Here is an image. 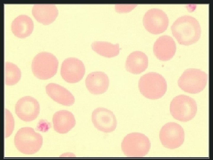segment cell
<instances>
[{
  "label": "cell",
  "mask_w": 213,
  "mask_h": 160,
  "mask_svg": "<svg viewBox=\"0 0 213 160\" xmlns=\"http://www.w3.org/2000/svg\"><path fill=\"white\" fill-rule=\"evenodd\" d=\"M171 28L173 36L181 45H189L194 44L201 36L199 22L190 15L179 17L173 23Z\"/></svg>",
  "instance_id": "cell-1"
},
{
  "label": "cell",
  "mask_w": 213,
  "mask_h": 160,
  "mask_svg": "<svg viewBox=\"0 0 213 160\" xmlns=\"http://www.w3.org/2000/svg\"><path fill=\"white\" fill-rule=\"evenodd\" d=\"M140 93L145 97L155 100L162 97L167 88V82L161 74L150 72L141 76L138 83Z\"/></svg>",
  "instance_id": "cell-2"
},
{
  "label": "cell",
  "mask_w": 213,
  "mask_h": 160,
  "mask_svg": "<svg viewBox=\"0 0 213 160\" xmlns=\"http://www.w3.org/2000/svg\"><path fill=\"white\" fill-rule=\"evenodd\" d=\"M43 137L28 127L20 129L14 137V144L20 152L26 154H33L38 151L43 144Z\"/></svg>",
  "instance_id": "cell-3"
},
{
  "label": "cell",
  "mask_w": 213,
  "mask_h": 160,
  "mask_svg": "<svg viewBox=\"0 0 213 160\" xmlns=\"http://www.w3.org/2000/svg\"><path fill=\"white\" fill-rule=\"evenodd\" d=\"M59 62L53 54L42 52L33 58L31 64L32 71L37 78L46 80L54 76L57 73Z\"/></svg>",
  "instance_id": "cell-4"
},
{
  "label": "cell",
  "mask_w": 213,
  "mask_h": 160,
  "mask_svg": "<svg viewBox=\"0 0 213 160\" xmlns=\"http://www.w3.org/2000/svg\"><path fill=\"white\" fill-rule=\"evenodd\" d=\"M151 148L149 138L145 135L133 132L127 135L121 143V149L129 157H142L146 155Z\"/></svg>",
  "instance_id": "cell-5"
},
{
  "label": "cell",
  "mask_w": 213,
  "mask_h": 160,
  "mask_svg": "<svg viewBox=\"0 0 213 160\" xmlns=\"http://www.w3.org/2000/svg\"><path fill=\"white\" fill-rule=\"evenodd\" d=\"M170 113L175 119L182 122L192 119L197 112L196 101L190 97L183 95L175 97L170 106Z\"/></svg>",
  "instance_id": "cell-6"
},
{
  "label": "cell",
  "mask_w": 213,
  "mask_h": 160,
  "mask_svg": "<svg viewBox=\"0 0 213 160\" xmlns=\"http://www.w3.org/2000/svg\"><path fill=\"white\" fill-rule=\"evenodd\" d=\"M208 79L206 73L199 69L189 68L183 72L178 81L179 87L185 92L199 93L205 87Z\"/></svg>",
  "instance_id": "cell-7"
},
{
  "label": "cell",
  "mask_w": 213,
  "mask_h": 160,
  "mask_svg": "<svg viewBox=\"0 0 213 160\" xmlns=\"http://www.w3.org/2000/svg\"><path fill=\"white\" fill-rule=\"evenodd\" d=\"M162 144L170 149L180 147L184 140V132L183 128L175 122H169L162 128L159 134Z\"/></svg>",
  "instance_id": "cell-8"
},
{
  "label": "cell",
  "mask_w": 213,
  "mask_h": 160,
  "mask_svg": "<svg viewBox=\"0 0 213 160\" xmlns=\"http://www.w3.org/2000/svg\"><path fill=\"white\" fill-rule=\"evenodd\" d=\"M143 20L146 29L153 34H159L164 32L169 23L167 14L158 9H152L147 11L145 14Z\"/></svg>",
  "instance_id": "cell-9"
},
{
  "label": "cell",
  "mask_w": 213,
  "mask_h": 160,
  "mask_svg": "<svg viewBox=\"0 0 213 160\" xmlns=\"http://www.w3.org/2000/svg\"><path fill=\"white\" fill-rule=\"evenodd\" d=\"M85 72V65L80 60L75 57L65 59L62 63L60 73L62 79L68 83L78 82Z\"/></svg>",
  "instance_id": "cell-10"
},
{
  "label": "cell",
  "mask_w": 213,
  "mask_h": 160,
  "mask_svg": "<svg viewBox=\"0 0 213 160\" xmlns=\"http://www.w3.org/2000/svg\"><path fill=\"white\" fill-rule=\"evenodd\" d=\"M15 112L21 120L26 122L35 119L40 112L38 102L34 98L30 96L24 97L17 102L15 107Z\"/></svg>",
  "instance_id": "cell-11"
},
{
  "label": "cell",
  "mask_w": 213,
  "mask_h": 160,
  "mask_svg": "<svg viewBox=\"0 0 213 160\" xmlns=\"http://www.w3.org/2000/svg\"><path fill=\"white\" fill-rule=\"evenodd\" d=\"M92 121L98 130L104 132H110L116 129L117 122L112 111L106 108L99 107L92 114Z\"/></svg>",
  "instance_id": "cell-12"
},
{
  "label": "cell",
  "mask_w": 213,
  "mask_h": 160,
  "mask_svg": "<svg viewBox=\"0 0 213 160\" xmlns=\"http://www.w3.org/2000/svg\"><path fill=\"white\" fill-rule=\"evenodd\" d=\"M176 43L172 38L168 35L160 37L154 42L153 47L154 55L159 60H170L176 51Z\"/></svg>",
  "instance_id": "cell-13"
},
{
  "label": "cell",
  "mask_w": 213,
  "mask_h": 160,
  "mask_svg": "<svg viewBox=\"0 0 213 160\" xmlns=\"http://www.w3.org/2000/svg\"><path fill=\"white\" fill-rule=\"evenodd\" d=\"M108 76L101 71H95L88 75L85 80L86 87L91 94L99 95L107 90L109 85Z\"/></svg>",
  "instance_id": "cell-14"
},
{
  "label": "cell",
  "mask_w": 213,
  "mask_h": 160,
  "mask_svg": "<svg viewBox=\"0 0 213 160\" xmlns=\"http://www.w3.org/2000/svg\"><path fill=\"white\" fill-rule=\"evenodd\" d=\"M47 94L52 100L63 105H73L75 98L71 93L66 88L55 83H50L46 87Z\"/></svg>",
  "instance_id": "cell-15"
},
{
  "label": "cell",
  "mask_w": 213,
  "mask_h": 160,
  "mask_svg": "<svg viewBox=\"0 0 213 160\" xmlns=\"http://www.w3.org/2000/svg\"><path fill=\"white\" fill-rule=\"evenodd\" d=\"M32 12L38 22L45 25L53 22L58 15V10L54 4H35L33 7Z\"/></svg>",
  "instance_id": "cell-16"
},
{
  "label": "cell",
  "mask_w": 213,
  "mask_h": 160,
  "mask_svg": "<svg viewBox=\"0 0 213 160\" xmlns=\"http://www.w3.org/2000/svg\"><path fill=\"white\" fill-rule=\"evenodd\" d=\"M52 120L54 129L61 134L68 132L74 127L76 124L73 114L66 110L56 112L53 116Z\"/></svg>",
  "instance_id": "cell-17"
},
{
  "label": "cell",
  "mask_w": 213,
  "mask_h": 160,
  "mask_svg": "<svg viewBox=\"0 0 213 160\" xmlns=\"http://www.w3.org/2000/svg\"><path fill=\"white\" fill-rule=\"evenodd\" d=\"M148 59L144 52L139 51L131 53L126 60L125 68L126 70L135 74L141 73L148 68Z\"/></svg>",
  "instance_id": "cell-18"
},
{
  "label": "cell",
  "mask_w": 213,
  "mask_h": 160,
  "mask_svg": "<svg viewBox=\"0 0 213 160\" xmlns=\"http://www.w3.org/2000/svg\"><path fill=\"white\" fill-rule=\"evenodd\" d=\"M33 28L32 19L25 15H19L14 18L11 26L13 33L16 36L21 38L29 36L32 33Z\"/></svg>",
  "instance_id": "cell-19"
},
{
  "label": "cell",
  "mask_w": 213,
  "mask_h": 160,
  "mask_svg": "<svg viewBox=\"0 0 213 160\" xmlns=\"http://www.w3.org/2000/svg\"><path fill=\"white\" fill-rule=\"evenodd\" d=\"M92 49L99 55L108 58L118 55L120 52L119 44H113L110 42L96 41L91 44Z\"/></svg>",
  "instance_id": "cell-20"
},
{
  "label": "cell",
  "mask_w": 213,
  "mask_h": 160,
  "mask_svg": "<svg viewBox=\"0 0 213 160\" xmlns=\"http://www.w3.org/2000/svg\"><path fill=\"white\" fill-rule=\"evenodd\" d=\"M20 69L15 64L9 62L4 64V82L7 85L16 84L21 77Z\"/></svg>",
  "instance_id": "cell-21"
},
{
  "label": "cell",
  "mask_w": 213,
  "mask_h": 160,
  "mask_svg": "<svg viewBox=\"0 0 213 160\" xmlns=\"http://www.w3.org/2000/svg\"><path fill=\"white\" fill-rule=\"evenodd\" d=\"M5 137L6 138L12 133L14 127V120L12 113L5 109Z\"/></svg>",
  "instance_id": "cell-22"
}]
</instances>
